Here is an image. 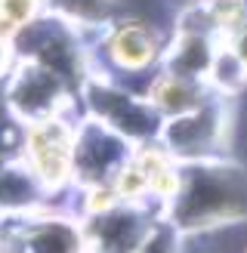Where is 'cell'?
I'll use <instances>...</instances> for the list:
<instances>
[{
  "label": "cell",
  "mask_w": 247,
  "mask_h": 253,
  "mask_svg": "<svg viewBox=\"0 0 247 253\" xmlns=\"http://www.w3.org/2000/svg\"><path fill=\"white\" fill-rule=\"evenodd\" d=\"M164 222L179 235L247 222V167L226 158L182 164V182L164 207Z\"/></svg>",
  "instance_id": "1"
},
{
  "label": "cell",
  "mask_w": 247,
  "mask_h": 253,
  "mask_svg": "<svg viewBox=\"0 0 247 253\" xmlns=\"http://www.w3.org/2000/svg\"><path fill=\"white\" fill-rule=\"evenodd\" d=\"M81 115H49L22 124L19 161L34 173L46 198L59 204L74 192V139Z\"/></svg>",
  "instance_id": "2"
},
{
  "label": "cell",
  "mask_w": 247,
  "mask_h": 253,
  "mask_svg": "<svg viewBox=\"0 0 247 253\" xmlns=\"http://www.w3.org/2000/svg\"><path fill=\"white\" fill-rule=\"evenodd\" d=\"M232 130L235 118L229 99L213 96L189 115L164 121L158 139L179 164H195L210 158H226L232 148Z\"/></svg>",
  "instance_id": "3"
},
{
  "label": "cell",
  "mask_w": 247,
  "mask_h": 253,
  "mask_svg": "<svg viewBox=\"0 0 247 253\" xmlns=\"http://www.w3.org/2000/svg\"><path fill=\"white\" fill-rule=\"evenodd\" d=\"M3 105L19 124L43 121L49 115H74L81 96L71 93V84L34 59H19L3 81Z\"/></svg>",
  "instance_id": "4"
},
{
  "label": "cell",
  "mask_w": 247,
  "mask_h": 253,
  "mask_svg": "<svg viewBox=\"0 0 247 253\" xmlns=\"http://www.w3.org/2000/svg\"><path fill=\"white\" fill-rule=\"evenodd\" d=\"M83 235L86 253H139L155 229L164 222V210L155 204H127L115 201L99 213H86Z\"/></svg>",
  "instance_id": "5"
},
{
  "label": "cell",
  "mask_w": 247,
  "mask_h": 253,
  "mask_svg": "<svg viewBox=\"0 0 247 253\" xmlns=\"http://www.w3.org/2000/svg\"><path fill=\"white\" fill-rule=\"evenodd\" d=\"M28 253H86L81 213L68 204H46L22 219H9Z\"/></svg>",
  "instance_id": "6"
},
{
  "label": "cell",
  "mask_w": 247,
  "mask_h": 253,
  "mask_svg": "<svg viewBox=\"0 0 247 253\" xmlns=\"http://www.w3.org/2000/svg\"><path fill=\"white\" fill-rule=\"evenodd\" d=\"M133 145L105 124L81 115L78 121V139H74V188L78 185H96L111 182L118 167L130 158Z\"/></svg>",
  "instance_id": "7"
},
{
  "label": "cell",
  "mask_w": 247,
  "mask_h": 253,
  "mask_svg": "<svg viewBox=\"0 0 247 253\" xmlns=\"http://www.w3.org/2000/svg\"><path fill=\"white\" fill-rule=\"evenodd\" d=\"M105 56L115 71L124 74H152L164 62V37L155 25L142 19H118L105 34Z\"/></svg>",
  "instance_id": "8"
},
{
  "label": "cell",
  "mask_w": 247,
  "mask_h": 253,
  "mask_svg": "<svg viewBox=\"0 0 247 253\" xmlns=\"http://www.w3.org/2000/svg\"><path fill=\"white\" fill-rule=\"evenodd\" d=\"M142 96L155 105V111L164 121L170 118H179V115H189V111L201 108L207 99H213L216 93L207 86V81H192V78H182V74H173L167 68H155L148 74V84Z\"/></svg>",
  "instance_id": "9"
},
{
  "label": "cell",
  "mask_w": 247,
  "mask_h": 253,
  "mask_svg": "<svg viewBox=\"0 0 247 253\" xmlns=\"http://www.w3.org/2000/svg\"><path fill=\"white\" fill-rule=\"evenodd\" d=\"M118 0H46V9L68 25H105L111 22Z\"/></svg>",
  "instance_id": "10"
},
{
  "label": "cell",
  "mask_w": 247,
  "mask_h": 253,
  "mask_svg": "<svg viewBox=\"0 0 247 253\" xmlns=\"http://www.w3.org/2000/svg\"><path fill=\"white\" fill-rule=\"evenodd\" d=\"M46 9V0H0V34L16 37L41 19Z\"/></svg>",
  "instance_id": "11"
},
{
  "label": "cell",
  "mask_w": 247,
  "mask_h": 253,
  "mask_svg": "<svg viewBox=\"0 0 247 253\" xmlns=\"http://www.w3.org/2000/svg\"><path fill=\"white\" fill-rule=\"evenodd\" d=\"M19 62V53H16V41L6 34H0V84H3L9 78V71L16 68Z\"/></svg>",
  "instance_id": "12"
},
{
  "label": "cell",
  "mask_w": 247,
  "mask_h": 253,
  "mask_svg": "<svg viewBox=\"0 0 247 253\" xmlns=\"http://www.w3.org/2000/svg\"><path fill=\"white\" fill-rule=\"evenodd\" d=\"M0 253H28L22 244L19 232L12 229L9 222H0Z\"/></svg>",
  "instance_id": "13"
},
{
  "label": "cell",
  "mask_w": 247,
  "mask_h": 253,
  "mask_svg": "<svg viewBox=\"0 0 247 253\" xmlns=\"http://www.w3.org/2000/svg\"><path fill=\"white\" fill-rule=\"evenodd\" d=\"M241 253H247V244H244V250H241Z\"/></svg>",
  "instance_id": "14"
}]
</instances>
